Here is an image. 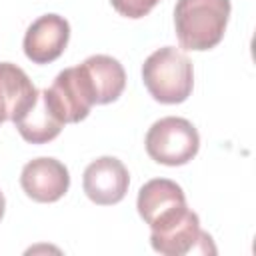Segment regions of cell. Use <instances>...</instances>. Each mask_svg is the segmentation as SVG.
Masks as SVG:
<instances>
[{"instance_id": "obj_6", "label": "cell", "mask_w": 256, "mask_h": 256, "mask_svg": "<svg viewBox=\"0 0 256 256\" xmlns=\"http://www.w3.org/2000/svg\"><path fill=\"white\" fill-rule=\"evenodd\" d=\"M82 186L86 196L100 206L118 204L130 186V174L122 160L114 156H100L84 170Z\"/></svg>"}, {"instance_id": "obj_14", "label": "cell", "mask_w": 256, "mask_h": 256, "mask_svg": "<svg viewBox=\"0 0 256 256\" xmlns=\"http://www.w3.org/2000/svg\"><path fill=\"white\" fill-rule=\"evenodd\" d=\"M4 210H6V198H4V194L0 190V220L4 218Z\"/></svg>"}, {"instance_id": "obj_2", "label": "cell", "mask_w": 256, "mask_h": 256, "mask_svg": "<svg viewBox=\"0 0 256 256\" xmlns=\"http://www.w3.org/2000/svg\"><path fill=\"white\" fill-rule=\"evenodd\" d=\"M142 80L160 104H180L192 94L194 70L190 58L174 46L152 52L142 64Z\"/></svg>"}, {"instance_id": "obj_1", "label": "cell", "mask_w": 256, "mask_h": 256, "mask_svg": "<svg viewBox=\"0 0 256 256\" xmlns=\"http://www.w3.org/2000/svg\"><path fill=\"white\" fill-rule=\"evenodd\" d=\"M230 0H178L174 28L184 50H210L226 32Z\"/></svg>"}, {"instance_id": "obj_11", "label": "cell", "mask_w": 256, "mask_h": 256, "mask_svg": "<svg viewBox=\"0 0 256 256\" xmlns=\"http://www.w3.org/2000/svg\"><path fill=\"white\" fill-rule=\"evenodd\" d=\"M82 66L90 78L96 104H110L122 94L126 86V72L116 58L106 54H94L86 58Z\"/></svg>"}, {"instance_id": "obj_10", "label": "cell", "mask_w": 256, "mask_h": 256, "mask_svg": "<svg viewBox=\"0 0 256 256\" xmlns=\"http://www.w3.org/2000/svg\"><path fill=\"white\" fill-rule=\"evenodd\" d=\"M12 122L20 136L30 144H46L54 140L64 126L48 108L42 92H38L20 112H16Z\"/></svg>"}, {"instance_id": "obj_8", "label": "cell", "mask_w": 256, "mask_h": 256, "mask_svg": "<svg viewBox=\"0 0 256 256\" xmlns=\"http://www.w3.org/2000/svg\"><path fill=\"white\" fill-rule=\"evenodd\" d=\"M70 40V24L64 16L44 14L24 34V54L34 64H48L62 56Z\"/></svg>"}, {"instance_id": "obj_5", "label": "cell", "mask_w": 256, "mask_h": 256, "mask_svg": "<svg viewBox=\"0 0 256 256\" xmlns=\"http://www.w3.org/2000/svg\"><path fill=\"white\" fill-rule=\"evenodd\" d=\"M136 208L142 220L150 226V232L168 228L188 210L184 190L168 178L148 180L138 192Z\"/></svg>"}, {"instance_id": "obj_4", "label": "cell", "mask_w": 256, "mask_h": 256, "mask_svg": "<svg viewBox=\"0 0 256 256\" xmlns=\"http://www.w3.org/2000/svg\"><path fill=\"white\" fill-rule=\"evenodd\" d=\"M48 108L62 124H76L84 120L94 102V90L82 64L62 70L50 88L42 90Z\"/></svg>"}, {"instance_id": "obj_13", "label": "cell", "mask_w": 256, "mask_h": 256, "mask_svg": "<svg viewBox=\"0 0 256 256\" xmlns=\"http://www.w3.org/2000/svg\"><path fill=\"white\" fill-rule=\"evenodd\" d=\"M114 10L126 18H142L146 16L160 0H110Z\"/></svg>"}, {"instance_id": "obj_7", "label": "cell", "mask_w": 256, "mask_h": 256, "mask_svg": "<svg viewBox=\"0 0 256 256\" xmlns=\"http://www.w3.org/2000/svg\"><path fill=\"white\" fill-rule=\"evenodd\" d=\"M20 186L34 202H56L70 188V172L60 160L40 156L24 164Z\"/></svg>"}, {"instance_id": "obj_9", "label": "cell", "mask_w": 256, "mask_h": 256, "mask_svg": "<svg viewBox=\"0 0 256 256\" xmlns=\"http://www.w3.org/2000/svg\"><path fill=\"white\" fill-rule=\"evenodd\" d=\"M208 236L210 234L202 232V228H200L198 214L188 208L186 214L180 220H176L174 224H170L168 228L150 232V244L158 254L182 256L188 252H196L198 244L204 242Z\"/></svg>"}, {"instance_id": "obj_3", "label": "cell", "mask_w": 256, "mask_h": 256, "mask_svg": "<svg viewBox=\"0 0 256 256\" xmlns=\"http://www.w3.org/2000/svg\"><path fill=\"white\" fill-rule=\"evenodd\" d=\"M144 144L154 162L164 166H182L198 154L200 134L190 120L166 116L150 126Z\"/></svg>"}, {"instance_id": "obj_12", "label": "cell", "mask_w": 256, "mask_h": 256, "mask_svg": "<svg viewBox=\"0 0 256 256\" xmlns=\"http://www.w3.org/2000/svg\"><path fill=\"white\" fill-rule=\"evenodd\" d=\"M36 94L38 88L20 66L0 62V124L12 120Z\"/></svg>"}]
</instances>
